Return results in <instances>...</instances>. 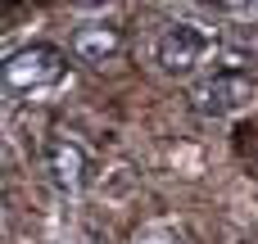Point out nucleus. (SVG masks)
Returning a JSON list of instances; mask_svg holds the SVG:
<instances>
[{
	"instance_id": "1",
	"label": "nucleus",
	"mask_w": 258,
	"mask_h": 244,
	"mask_svg": "<svg viewBox=\"0 0 258 244\" xmlns=\"http://www.w3.org/2000/svg\"><path fill=\"white\" fill-rule=\"evenodd\" d=\"M213 50H218L213 32L200 27V23H186V18L163 23L159 36H154V63H159L168 77H186V72H195Z\"/></svg>"
},
{
	"instance_id": "2",
	"label": "nucleus",
	"mask_w": 258,
	"mask_h": 244,
	"mask_svg": "<svg viewBox=\"0 0 258 244\" xmlns=\"http://www.w3.org/2000/svg\"><path fill=\"white\" fill-rule=\"evenodd\" d=\"M190 104L204 113V118H236V113H249L258 104V77L245 68H222L213 77H204L195 91H190Z\"/></svg>"
},
{
	"instance_id": "3",
	"label": "nucleus",
	"mask_w": 258,
	"mask_h": 244,
	"mask_svg": "<svg viewBox=\"0 0 258 244\" xmlns=\"http://www.w3.org/2000/svg\"><path fill=\"white\" fill-rule=\"evenodd\" d=\"M68 72V59L59 45H23L5 59V91L9 95H36V91H50L59 86Z\"/></svg>"
},
{
	"instance_id": "4",
	"label": "nucleus",
	"mask_w": 258,
	"mask_h": 244,
	"mask_svg": "<svg viewBox=\"0 0 258 244\" xmlns=\"http://www.w3.org/2000/svg\"><path fill=\"white\" fill-rule=\"evenodd\" d=\"M45 172H50V181L63 195L86 190V181H91V154H86V145L73 140V136H50L45 140Z\"/></svg>"
},
{
	"instance_id": "5",
	"label": "nucleus",
	"mask_w": 258,
	"mask_h": 244,
	"mask_svg": "<svg viewBox=\"0 0 258 244\" xmlns=\"http://www.w3.org/2000/svg\"><path fill=\"white\" fill-rule=\"evenodd\" d=\"M118 50H122V27H118V23H104V18L77 23V32H73V54H77V59L104 63V59H113Z\"/></svg>"
},
{
	"instance_id": "6",
	"label": "nucleus",
	"mask_w": 258,
	"mask_h": 244,
	"mask_svg": "<svg viewBox=\"0 0 258 244\" xmlns=\"http://www.w3.org/2000/svg\"><path fill=\"white\" fill-rule=\"evenodd\" d=\"M136 244H181V240H177V235H168V231H145Z\"/></svg>"
}]
</instances>
